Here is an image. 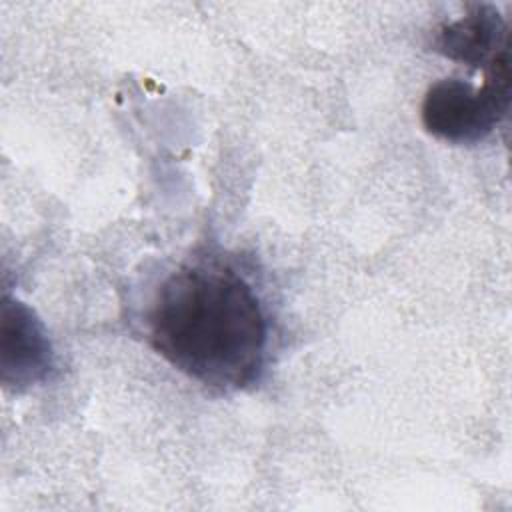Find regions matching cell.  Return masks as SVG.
Returning a JSON list of instances; mask_svg holds the SVG:
<instances>
[{"label": "cell", "instance_id": "obj_2", "mask_svg": "<svg viewBox=\"0 0 512 512\" xmlns=\"http://www.w3.org/2000/svg\"><path fill=\"white\" fill-rule=\"evenodd\" d=\"M510 108V50L486 70L482 86L462 78H442L428 86L422 124L448 144H478L488 138Z\"/></svg>", "mask_w": 512, "mask_h": 512}, {"label": "cell", "instance_id": "obj_4", "mask_svg": "<svg viewBox=\"0 0 512 512\" xmlns=\"http://www.w3.org/2000/svg\"><path fill=\"white\" fill-rule=\"evenodd\" d=\"M432 48L454 62L486 70L510 50V32L494 4H474L462 18L438 26Z\"/></svg>", "mask_w": 512, "mask_h": 512}, {"label": "cell", "instance_id": "obj_3", "mask_svg": "<svg viewBox=\"0 0 512 512\" xmlns=\"http://www.w3.org/2000/svg\"><path fill=\"white\" fill-rule=\"evenodd\" d=\"M54 350L36 312L12 298L2 300L0 320V380L8 390L24 392L48 378Z\"/></svg>", "mask_w": 512, "mask_h": 512}, {"label": "cell", "instance_id": "obj_1", "mask_svg": "<svg viewBox=\"0 0 512 512\" xmlns=\"http://www.w3.org/2000/svg\"><path fill=\"white\" fill-rule=\"evenodd\" d=\"M148 340L176 370L230 392L252 384L264 368L268 322L242 276L194 264L178 268L158 288Z\"/></svg>", "mask_w": 512, "mask_h": 512}]
</instances>
